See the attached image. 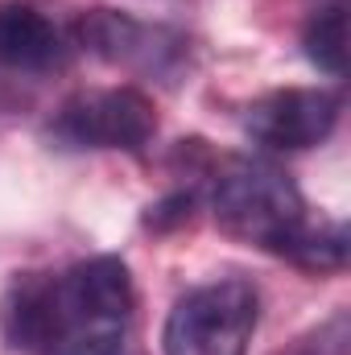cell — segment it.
<instances>
[{"label":"cell","mask_w":351,"mask_h":355,"mask_svg":"<svg viewBox=\"0 0 351 355\" xmlns=\"http://www.w3.org/2000/svg\"><path fill=\"white\" fill-rule=\"evenodd\" d=\"M137 293L120 257L62 272H25L0 302V327L21 355H128Z\"/></svg>","instance_id":"1"},{"label":"cell","mask_w":351,"mask_h":355,"mask_svg":"<svg viewBox=\"0 0 351 355\" xmlns=\"http://www.w3.org/2000/svg\"><path fill=\"white\" fill-rule=\"evenodd\" d=\"M215 223L264 252H277L310 272H335L348 265V227L310 223L302 190L273 162L236 157L228 162L211 190Z\"/></svg>","instance_id":"2"},{"label":"cell","mask_w":351,"mask_h":355,"mask_svg":"<svg viewBox=\"0 0 351 355\" xmlns=\"http://www.w3.org/2000/svg\"><path fill=\"white\" fill-rule=\"evenodd\" d=\"M261 322V293L244 277H223L182 293L162 331V355H248Z\"/></svg>","instance_id":"3"},{"label":"cell","mask_w":351,"mask_h":355,"mask_svg":"<svg viewBox=\"0 0 351 355\" xmlns=\"http://www.w3.org/2000/svg\"><path fill=\"white\" fill-rule=\"evenodd\" d=\"M50 132L71 149H124L137 153L157 132V107L137 87L83 91L67 99L50 124Z\"/></svg>","instance_id":"4"},{"label":"cell","mask_w":351,"mask_h":355,"mask_svg":"<svg viewBox=\"0 0 351 355\" xmlns=\"http://www.w3.org/2000/svg\"><path fill=\"white\" fill-rule=\"evenodd\" d=\"M79 46L137 75H174L186 58V37L166 29V25H145L128 12L116 8H91L75 21Z\"/></svg>","instance_id":"5"},{"label":"cell","mask_w":351,"mask_h":355,"mask_svg":"<svg viewBox=\"0 0 351 355\" xmlns=\"http://www.w3.org/2000/svg\"><path fill=\"white\" fill-rule=\"evenodd\" d=\"M339 112H343V99L327 87H281L268 91L261 99L248 103V116H244V128L248 137L264 145V149H285V153H298V149H314L323 145L335 124H339Z\"/></svg>","instance_id":"6"},{"label":"cell","mask_w":351,"mask_h":355,"mask_svg":"<svg viewBox=\"0 0 351 355\" xmlns=\"http://www.w3.org/2000/svg\"><path fill=\"white\" fill-rule=\"evenodd\" d=\"M67 62L62 29L21 0H0V71L46 75Z\"/></svg>","instance_id":"7"},{"label":"cell","mask_w":351,"mask_h":355,"mask_svg":"<svg viewBox=\"0 0 351 355\" xmlns=\"http://www.w3.org/2000/svg\"><path fill=\"white\" fill-rule=\"evenodd\" d=\"M302 46H306V58L323 71V75H343L348 71V12L343 4H331V8H318L302 33Z\"/></svg>","instance_id":"8"},{"label":"cell","mask_w":351,"mask_h":355,"mask_svg":"<svg viewBox=\"0 0 351 355\" xmlns=\"http://www.w3.org/2000/svg\"><path fill=\"white\" fill-rule=\"evenodd\" d=\"M190 211H194V190H178V194H170V198H162L157 207H149L145 223H149V227H157V232H166V227L186 223V219H190Z\"/></svg>","instance_id":"9"}]
</instances>
